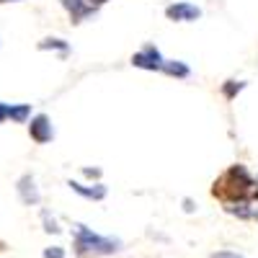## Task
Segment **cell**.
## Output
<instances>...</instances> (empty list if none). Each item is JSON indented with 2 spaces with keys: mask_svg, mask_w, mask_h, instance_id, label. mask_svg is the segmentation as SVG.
I'll return each mask as SVG.
<instances>
[{
  "mask_svg": "<svg viewBox=\"0 0 258 258\" xmlns=\"http://www.w3.org/2000/svg\"><path fill=\"white\" fill-rule=\"evenodd\" d=\"M243 88H245V83H243V80H227V83L222 85V93H225V98H235Z\"/></svg>",
  "mask_w": 258,
  "mask_h": 258,
  "instance_id": "obj_12",
  "label": "cell"
},
{
  "mask_svg": "<svg viewBox=\"0 0 258 258\" xmlns=\"http://www.w3.org/2000/svg\"><path fill=\"white\" fill-rule=\"evenodd\" d=\"M165 16L170 21H197V18H202V11L191 3H173L165 8Z\"/></svg>",
  "mask_w": 258,
  "mask_h": 258,
  "instance_id": "obj_5",
  "label": "cell"
},
{
  "mask_svg": "<svg viewBox=\"0 0 258 258\" xmlns=\"http://www.w3.org/2000/svg\"><path fill=\"white\" fill-rule=\"evenodd\" d=\"M68 186H70L75 194L85 197V199H96V202H101V199L106 197V186H103V183H96V186H85V183H80V181H70Z\"/></svg>",
  "mask_w": 258,
  "mask_h": 258,
  "instance_id": "obj_8",
  "label": "cell"
},
{
  "mask_svg": "<svg viewBox=\"0 0 258 258\" xmlns=\"http://www.w3.org/2000/svg\"><path fill=\"white\" fill-rule=\"evenodd\" d=\"M41 217H44V230H47V232H59L57 222H54V220H49V212H44Z\"/></svg>",
  "mask_w": 258,
  "mask_h": 258,
  "instance_id": "obj_14",
  "label": "cell"
},
{
  "mask_svg": "<svg viewBox=\"0 0 258 258\" xmlns=\"http://www.w3.org/2000/svg\"><path fill=\"white\" fill-rule=\"evenodd\" d=\"M132 64L135 68H142V70H160L163 68V57H160L155 44H147L145 49L132 54Z\"/></svg>",
  "mask_w": 258,
  "mask_h": 258,
  "instance_id": "obj_4",
  "label": "cell"
},
{
  "mask_svg": "<svg viewBox=\"0 0 258 258\" xmlns=\"http://www.w3.org/2000/svg\"><path fill=\"white\" fill-rule=\"evenodd\" d=\"M255 183H258V178H255Z\"/></svg>",
  "mask_w": 258,
  "mask_h": 258,
  "instance_id": "obj_21",
  "label": "cell"
},
{
  "mask_svg": "<svg viewBox=\"0 0 258 258\" xmlns=\"http://www.w3.org/2000/svg\"><path fill=\"white\" fill-rule=\"evenodd\" d=\"M31 116V106L29 103H18V106H8V119L16 124H26Z\"/></svg>",
  "mask_w": 258,
  "mask_h": 258,
  "instance_id": "obj_10",
  "label": "cell"
},
{
  "mask_svg": "<svg viewBox=\"0 0 258 258\" xmlns=\"http://www.w3.org/2000/svg\"><path fill=\"white\" fill-rule=\"evenodd\" d=\"M83 173L88 176V178H98V176H101V170H98V168H85Z\"/></svg>",
  "mask_w": 258,
  "mask_h": 258,
  "instance_id": "obj_17",
  "label": "cell"
},
{
  "mask_svg": "<svg viewBox=\"0 0 258 258\" xmlns=\"http://www.w3.org/2000/svg\"><path fill=\"white\" fill-rule=\"evenodd\" d=\"M85 3H88L91 8H96V6H103V3H109V0H85Z\"/></svg>",
  "mask_w": 258,
  "mask_h": 258,
  "instance_id": "obj_18",
  "label": "cell"
},
{
  "mask_svg": "<svg viewBox=\"0 0 258 258\" xmlns=\"http://www.w3.org/2000/svg\"><path fill=\"white\" fill-rule=\"evenodd\" d=\"M6 3H11V0H6ZM13 3H18V0H13Z\"/></svg>",
  "mask_w": 258,
  "mask_h": 258,
  "instance_id": "obj_20",
  "label": "cell"
},
{
  "mask_svg": "<svg viewBox=\"0 0 258 258\" xmlns=\"http://www.w3.org/2000/svg\"><path fill=\"white\" fill-rule=\"evenodd\" d=\"M8 119V103H3V101H0V124H3Z\"/></svg>",
  "mask_w": 258,
  "mask_h": 258,
  "instance_id": "obj_16",
  "label": "cell"
},
{
  "mask_svg": "<svg viewBox=\"0 0 258 258\" xmlns=\"http://www.w3.org/2000/svg\"><path fill=\"white\" fill-rule=\"evenodd\" d=\"M183 209H186V212H194V202H191V199H183Z\"/></svg>",
  "mask_w": 258,
  "mask_h": 258,
  "instance_id": "obj_19",
  "label": "cell"
},
{
  "mask_svg": "<svg viewBox=\"0 0 258 258\" xmlns=\"http://www.w3.org/2000/svg\"><path fill=\"white\" fill-rule=\"evenodd\" d=\"M209 258H243L238 253H232V250H217V253H212Z\"/></svg>",
  "mask_w": 258,
  "mask_h": 258,
  "instance_id": "obj_15",
  "label": "cell"
},
{
  "mask_svg": "<svg viewBox=\"0 0 258 258\" xmlns=\"http://www.w3.org/2000/svg\"><path fill=\"white\" fill-rule=\"evenodd\" d=\"M165 75L170 78H188L191 75V68L186 62H178V59H163V68H160Z\"/></svg>",
  "mask_w": 258,
  "mask_h": 258,
  "instance_id": "obj_9",
  "label": "cell"
},
{
  "mask_svg": "<svg viewBox=\"0 0 258 258\" xmlns=\"http://www.w3.org/2000/svg\"><path fill=\"white\" fill-rule=\"evenodd\" d=\"M62 3V8L70 13V18H73V24H80V21H85L88 16H93L96 13V8H91L85 0H59Z\"/></svg>",
  "mask_w": 258,
  "mask_h": 258,
  "instance_id": "obj_7",
  "label": "cell"
},
{
  "mask_svg": "<svg viewBox=\"0 0 258 258\" xmlns=\"http://www.w3.org/2000/svg\"><path fill=\"white\" fill-rule=\"evenodd\" d=\"M212 194L217 197L230 214L243 220H258V183L250 178L245 165H232L214 181Z\"/></svg>",
  "mask_w": 258,
  "mask_h": 258,
  "instance_id": "obj_1",
  "label": "cell"
},
{
  "mask_svg": "<svg viewBox=\"0 0 258 258\" xmlns=\"http://www.w3.org/2000/svg\"><path fill=\"white\" fill-rule=\"evenodd\" d=\"M16 188H18V197H21V202H24V204H29V207L39 204V188H36L34 176H21Z\"/></svg>",
  "mask_w": 258,
  "mask_h": 258,
  "instance_id": "obj_6",
  "label": "cell"
},
{
  "mask_svg": "<svg viewBox=\"0 0 258 258\" xmlns=\"http://www.w3.org/2000/svg\"><path fill=\"white\" fill-rule=\"evenodd\" d=\"M39 49H41V52H44V49H59V52H68L70 47H68V41H64V39H52V36H49V39H41V41H39Z\"/></svg>",
  "mask_w": 258,
  "mask_h": 258,
  "instance_id": "obj_11",
  "label": "cell"
},
{
  "mask_svg": "<svg viewBox=\"0 0 258 258\" xmlns=\"http://www.w3.org/2000/svg\"><path fill=\"white\" fill-rule=\"evenodd\" d=\"M119 240L111 238H101L93 230H88L85 225H75V253L80 258H88V255H109L119 250Z\"/></svg>",
  "mask_w": 258,
  "mask_h": 258,
  "instance_id": "obj_2",
  "label": "cell"
},
{
  "mask_svg": "<svg viewBox=\"0 0 258 258\" xmlns=\"http://www.w3.org/2000/svg\"><path fill=\"white\" fill-rule=\"evenodd\" d=\"M44 258H64V250L59 245H52V248L44 250Z\"/></svg>",
  "mask_w": 258,
  "mask_h": 258,
  "instance_id": "obj_13",
  "label": "cell"
},
{
  "mask_svg": "<svg viewBox=\"0 0 258 258\" xmlns=\"http://www.w3.org/2000/svg\"><path fill=\"white\" fill-rule=\"evenodd\" d=\"M29 135H31L34 142L47 145V142L54 137V126H52L49 116H47V114H36V116L31 119V124H29Z\"/></svg>",
  "mask_w": 258,
  "mask_h": 258,
  "instance_id": "obj_3",
  "label": "cell"
}]
</instances>
